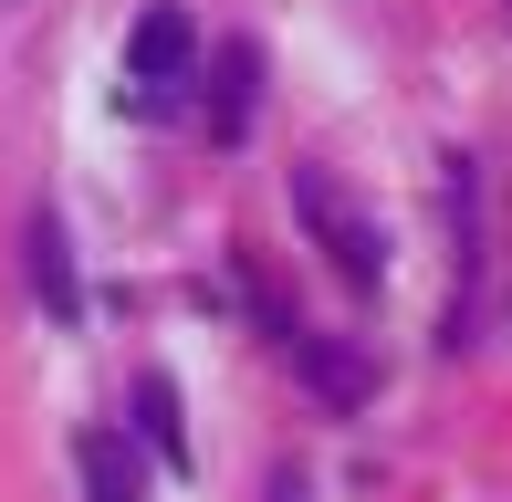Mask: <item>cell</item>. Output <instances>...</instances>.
Wrapping results in <instances>:
<instances>
[{"mask_svg": "<svg viewBox=\"0 0 512 502\" xmlns=\"http://www.w3.org/2000/svg\"><path fill=\"white\" fill-rule=\"evenodd\" d=\"M293 210H304V231L324 241V262H335L356 293H377V283H387V241H377V220H366L324 168H293Z\"/></svg>", "mask_w": 512, "mask_h": 502, "instance_id": "1", "label": "cell"}, {"mask_svg": "<svg viewBox=\"0 0 512 502\" xmlns=\"http://www.w3.org/2000/svg\"><path fill=\"white\" fill-rule=\"evenodd\" d=\"M189 63H199V32H189L178 0L136 11V32H126V84H136V105H168V84H189Z\"/></svg>", "mask_w": 512, "mask_h": 502, "instance_id": "2", "label": "cell"}, {"mask_svg": "<svg viewBox=\"0 0 512 502\" xmlns=\"http://www.w3.org/2000/svg\"><path fill=\"white\" fill-rule=\"evenodd\" d=\"M21 272H32V293H42V314H53V325H74V314H84L74 241H63V220H53V210H32V231H21Z\"/></svg>", "mask_w": 512, "mask_h": 502, "instance_id": "3", "label": "cell"}, {"mask_svg": "<svg viewBox=\"0 0 512 502\" xmlns=\"http://www.w3.org/2000/svg\"><path fill=\"white\" fill-rule=\"evenodd\" d=\"M84 502H147V471H136V450L115 440V429H84Z\"/></svg>", "mask_w": 512, "mask_h": 502, "instance_id": "4", "label": "cell"}, {"mask_svg": "<svg viewBox=\"0 0 512 502\" xmlns=\"http://www.w3.org/2000/svg\"><path fill=\"white\" fill-rule=\"evenodd\" d=\"M251 95H262V53L251 42H220V84H209V136H241Z\"/></svg>", "mask_w": 512, "mask_h": 502, "instance_id": "5", "label": "cell"}, {"mask_svg": "<svg viewBox=\"0 0 512 502\" xmlns=\"http://www.w3.org/2000/svg\"><path fill=\"white\" fill-rule=\"evenodd\" d=\"M136 429H147V450L168 471H189V419H178V387L168 377H136Z\"/></svg>", "mask_w": 512, "mask_h": 502, "instance_id": "6", "label": "cell"}, {"mask_svg": "<svg viewBox=\"0 0 512 502\" xmlns=\"http://www.w3.org/2000/svg\"><path fill=\"white\" fill-rule=\"evenodd\" d=\"M293 356H304V377H314V387H324V398H335V408H356L366 387H377V367H366V356L324 346V335H293Z\"/></svg>", "mask_w": 512, "mask_h": 502, "instance_id": "7", "label": "cell"}, {"mask_svg": "<svg viewBox=\"0 0 512 502\" xmlns=\"http://www.w3.org/2000/svg\"><path fill=\"white\" fill-rule=\"evenodd\" d=\"M272 502H314V482L304 471H272Z\"/></svg>", "mask_w": 512, "mask_h": 502, "instance_id": "8", "label": "cell"}, {"mask_svg": "<svg viewBox=\"0 0 512 502\" xmlns=\"http://www.w3.org/2000/svg\"><path fill=\"white\" fill-rule=\"evenodd\" d=\"M0 11H11V0H0Z\"/></svg>", "mask_w": 512, "mask_h": 502, "instance_id": "9", "label": "cell"}]
</instances>
